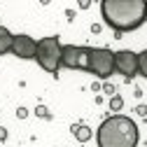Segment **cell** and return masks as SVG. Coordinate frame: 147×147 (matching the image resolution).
<instances>
[{
    "label": "cell",
    "mask_w": 147,
    "mask_h": 147,
    "mask_svg": "<svg viewBox=\"0 0 147 147\" xmlns=\"http://www.w3.org/2000/svg\"><path fill=\"white\" fill-rule=\"evenodd\" d=\"M110 105H112V110H119V107H121V98H119V96H115Z\"/></svg>",
    "instance_id": "cell-11"
},
{
    "label": "cell",
    "mask_w": 147,
    "mask_h": 147,
    "mask_svg": "<svg viewBox=\"0 0 147 147\" xmlns=\"http://www.w3.org/2000/svg\"><path fill=\"white\" fill-rule=\"evenodd\" d=\"M147 54L145 51H140L138 54V75H147Z\"/></svg>",
    "instance_id": "cell-10"
},
{
    "label": "cell",
    "mask_w": 147,
    "mask_h": 147,
    "mask_svg": "<svg viewBox=\"0 0 147 147\" xmlns=\"http://www.w3.org/2000/svg\"><path fill=\"white\" fill-rule=\"evenodd\" d=\"M86 72L98 80H107L115 72V51L107 47H89V68Z\"/></svg>",
    "instance_id": "cell-4"
},
{
    "label": "cell",
    "mask_w": 147,
    "mask_h": 147,
    "mask_svg": "<svg viewBox=\"0 0 147 147\" xmlns=\"http://www.w3.org/2000/svg\"><path fill=\"white\" fill-rule=\"evenodd\" d=\"M100 16L117 33H128L142 26L145 21V3L142 0H103Z\"/></svg>",
    "instance_id": "cell-1"
},
{
    "label": "cell",
    "mask_w": 147,
    "mask_h": 147,
    "mask_svg": "<svg viewBox=\"0 0 147 147\" xmlns=\"http://www.w3.org/2000/svg\"><path fill=\"white\" fill-rule=\"evenodd\" d=\"M5 138H7V133H5V131H0V140H5Z\"/></svg>",
    "instance_id": "cell-12"
},
{
    "label": "cell",
    "mask_w": 147,
    "mask_h": 147,
    "mask_svg": "<svg viewBox=\"0 0 147 147\" xmlns=\"http://www.w3.org/2000/svg\"><path fill=\"white\" fill-rule=\"evenodd\" d=\"M98 147H136L138 145V126L131 117L112 115L96 131Z\"/></svg>",
    "instance_id": "cell-2"
},
{
    "label": "cell",
    "mask_w": 147,
    "mask_h": 147,
    "mask_svg": "<svg viewBox=\"0 0 147 147\" xmlns=\"http://www.w3.org/2000/svg\"><path fill=\"white\" fill-rule=\"evenodd\" d=\"M35 45H38V40H33L30 35H14L9 51L19 59H33L35 56Z\"/></svg>",
    "instance_id": "cell-7"
},
{
    "label": "cell",
    "mask_w": 147,
    "mask_h": 147,
    "mask_svg": "<svg viewBox=\"0 0 147 147\" xmlns=\"http://www.w3.org/2000/svg\"><path fill=\"white\" fill-rule=\"evenodd\" d=\"M61 49L63 45L59 42L56 35H47V38L38 40L35 45V61L40 63V68H45L47 72H59V65H61Z\"/></svg>",
    "instance_id": "cell-3"
},
{
    "label": "cell",
    "mask_w": 147,
    "mask_h": 147,
    "mask_svg": "<svg viewBox=\"0 0 147 147\" xmlns=\"http://www.w3.org/2000/svg\"><path fill=\"white\" fill-rule=\"evenodd\" d=\"M115 70L121 72L124 77H133V75H138V54H133L131 49L115 51Z\"/></svg>",
    "instance_id": "cell-6"
},
{
    "label": "cell",
    "mask_w": 147,
    "mask_h": 147,
    "mask_svg": "<svg viewBox=\"0 0 147 147\" xmlns=\"http://www.w3.org/2000/svg\"><path fill=\"white\" fill-rule=\"evenodd\" d=\"M72 136H75L80 142H86V140L91 138V128H89V126H84V124H80V126H72Z\"/></svg>",
    "instance_id": "cell-9"
},
{
    "label": "cell",
    "mask_w": 147,
    "mask_h": 147,
    "mask_svg": "<svg viewBox=\"0 0 147 147\" xmlns=\"http://www.w3.org/2000/svg\"><path fill=\"white\" fill-rule=\"evenodd\" d=\"M12 38H14V35H12L7 28L0 26V56H3V54H9V49H12Z\"/></svg>",
    "instance_id": "cell-8"
},
{
    "label": "cell",
    "mask_w": 147,
    "mask_h": 147,
    "mask_svg": "<svg viewBox=\"0 0 147 147\" xmlns=\"http://www.w3.org/2000/svg\"><path fill=\"white\" fill-rule=\"evenodd\" d=\"M61 65L70 70H86L89 68V47L63 45L61 49Z\"/></svg>",
    "instance_id": "cell-5"
}]
</instances>
